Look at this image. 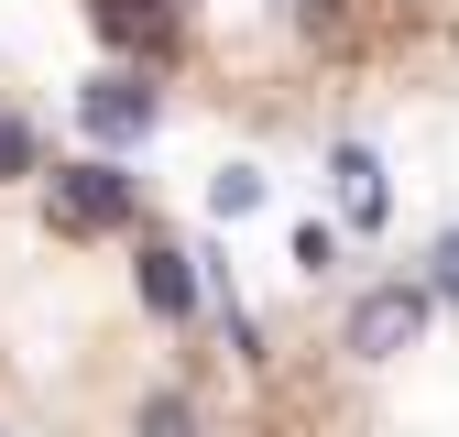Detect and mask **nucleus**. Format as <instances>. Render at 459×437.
<instances>
[{
  "mask_svg": "<svg viewBox=\"0 0 459 437\" xmlns=\"http://www.w3.org/2000/svg\"><path fill=\"white\" fill-rule=\"evenodd\" d=\"M44 218L55 230H121L132 218V176L121 164H66V176H44Z\"/></svg>",
  "mask_w": 459,
  "mask_h": 437,
  "instance_id": "obj_1",
  "label": "nucleus"
},
{
  "mask_svg": "<svg viewBox=\"0 0 459 437\" xmlns=\"http://www.w3.org/2000/svg\"><path fill=\"white\" fill-rule=\"evenodd\" d=\"M416 328H427V296L416 285H372L351 306V350L361 361H394V350H416Z\"/></svg>",
  "mask_w": 459,
  "mask_h": 437,
  "instance_id": "obj_2",
  "label": "nucleus"
},
{
  "mask_svg": "<svg viewBox=\"0 0 459 437\" xmlns=\"http://www.w3.org/2000/svg\"><path fill=\"white\" fill-rule=\"evenodd\" d=\"M153 109H164V99H153V88H143V77L121 66V77H88V99H77V121H88L99 142H143V132H153Z\"/></svg>",
  "mask_w": 459,
  "mask_h": 437,
  "instance_id": "obj_3",
  "label": "nucleus"
},
{
  "mask_svg": "<svg viewBox=\"0 0 459 437\" xmlns=\"http://www.w3.org/2000/svg\"><path fill=\"white\" fill-rule=\"evenodd\" d=\"M88 22L121 55H164V44H176V0H88Z\"/></svg>",
  "mask_w": 459,
  "mask_h": 437,
  "instance_id": "obj_4",
  "label": "nucleus"
},
{
  "mask_svg": "<svg viewBox=\"0 0 459 437\" xmlns=\"http://www.w3.org/2000/svg\"><path fill=\"white\" fill-rule=\"evenodd\" d=\"M143 306H153V317H197V262L153 241V252H143Z\"/></svg>",
  "mask_w": 459,
  "mask_h": 437,
  "instance_id": "obj_5",
  "label": "nucleus"
},
{
  "mask_svg": "<svg viewBox=\"0 0 459 437\" xmlns=\"http://www.w3.org/2000/svg\"><path fill=\"white\" fill-rule=\"evenodd\" d=\"M12 176H44V153H33V121H22V109H0V186H12Z\"/></svg>",
  "mask_w": 459,
  "mask_h": 437,
  "instance_id": "obj_6",
  "label": "nucleus"
},
{
  "mask_svg": "<svg viewBox=\"0 0 459 437\" xmlns=\"http://www.w3.org/2000/svg\"><path fill=\"white\" fill-rule=\"evenodd\" d=\"M339 197H351V218H383V176H372V153H339Z\"/></svg>",
  "mask_w": 459,
  "mask_h": 437,
  "instance_id": "obj_7",
  "label": "nucleus"
},
{
  "mask_svg": "<svg viewBox=\"0 0 459 437\" xmlns=\"http://www.w3.org/2000/svg\"><path fill=\"white\" fill-rule=\"evenodd\" d=\"M208 197H219V218H241V208H263V176H252V164H230Z\"/></svg>",
  "mask_w": 459,
  "mask_h": 437,
  "instance_id": "obj_8",
  "label": "nucleus"
},
{
  "mask_svg": "<svg viewBox=\"0 0 459 437\" xmlns=\"http://www.w3.org/2000/svg\"><path fill=\"white\" fill-rule=\"evenodd\" d=\"M437 296H448V306H459V230H448V241H437Z\"/></svg>",
  "mask_w": 459,
  "mask_h": 437,
  "instance_id": "obj_9",
  "label": "nucleus"
},
{
  "mask_svg": "<svg viewBox=\"0 0 459 437\" xmlns=\"http://www.w3.org/2000/svg\"><path fill=\"white\" fill-rule=\"evenodd\" d=\"M284 12H296L307 33H328V22H339V0H284Z\"/></svg>",
  "mask_w": 459,
  "mask_h": 437,
  "instance_id": "obj_10",
  "label": "nucleus"
}]
</instances>
